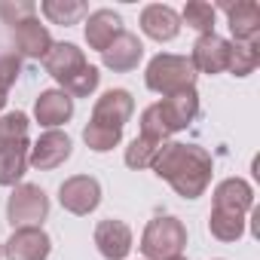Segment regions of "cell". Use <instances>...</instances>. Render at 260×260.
<instances>
[{
	"label": "cell",
	"instance_id": "obj_16",
	"mask_svg": "<svg viewBox=\"0 0 260 260\" xmlns=\"http://www.w3.org/2000/svg\"><path fill=\"white\" fill-rule=\"evenodd\" d=\"M43 68H46L49 77H55L58 83H64V80H71L77 71L86 68V55H83V49L74 46V43H52V49H49L46 58H43Z\"/></svg>",
	"mask_w": 260,
	"mask_h": 260
},
{
	"label": "cell",
	"instance_id": "obj_30",
	"mask_svg": "<svg viewBox=\"0 0 260 260\" xmlns=\"http://www.w3.org/2000/svg\"><path fill=\"white\" fill-rule=\"evenodd\" d=\"M19 71H22V64H19L16 55H0V92H4V95L19 80Z\"/></svg>",
	"mask_w": 260,
	"mask_h": 260
},
{
	"label": "cell",
	"instance_id": "obj_20",
	"mask_svg": "<svg viewBox=\"0 0 260 260\" xmlns=\"http://www.w3.org/2000/svg\"><path fill=\"white\" fill-rule=\"evenodd\" d=\"M28 141L0 144V187H16L28 169Z\"/></svg>",
	"mask_w": 260,
	"mask_h": 260
},
{
	"label": "cell",
	"instance_id": "obj_9",
	"mask_svg": "<svg viewBox=\"0 0 260 260\" xmlns=\"http://www.w3.org/2000/svg\"><path fill=\"white\" fill-rule=\"evenodd\" d=\"M71 156V138L58 128H49L37 138V144L28 150V166L40 169V172H52L58 169L64 159Z\"/></svg>",
	"mask_w": 260,
	"mask_h": 260
},
{
	"label": "cell",
	"instance_id": "obj_31",
	"mask_svg": "<svg viewBox=\"0 0 260 260\" xmlns=\"http://www.w3.org/2000/svg\"><path fill=\"white\" fill-rule=\"evenodd\" d=\"M251 233L260 236V208H251Z\"/></svg>",
	"mask_w": 260,
	"mask_h": 260
},
{
	"label": "cell",
	"instance_id": "obj_26",
	"mask_svg": "<svg viewBox=\"0 0 260 260\" xmlns=\"http://www.w3.org/2000/svg\"><path fill=\"white\" fill-rule=\"evenodd\" d=\"M83 141H86L89 150H95V153H107V150H113V147L122 141V132H116V128H107V125H95V122H89V125L83 128Z\"/></svg>",
	"mask_w": 260,
	"mask_h": 260
},
{
	"label": "cell",
	"instance_id": "obj_2",
	"mask_svg": "<svg viewBox=\"0 0 260 260\" xmlns=\"http://www.w3.org/2000/svg\"><path fill=\"white\" fill-rule=\"evenodd\" d=\"M147 89L159 92L162 98L187 92L196 86V68L187 55H172V52H159L156 58H150L147 74H144Z\"/></svg>",
	"mask_w": 260,
	"mask_h": 260
},
{
	"label": "cell",
	"instance_id": "obj_15",
	"mask_svg": "<svg viewBox=\"0 0 260 260\" xmlns=\"http://www.w3.org/2000/svg\"><path fill=\"white\" fill-rule=\"evenodd\" d=\"M223 13L230 19V31L236 43L260 40V7L254 0H236V4H223Z\"/></svg>",
	"mask_w": 260,
	"mask_h": 260
},
{
	"label": "cell",
	"instance_id": "obj_21",
	"mask_svg": "<svg viewBox=\"0 0 260 260\" xmlns=\"http://www.w3.org/2000/svg\"><path fill=\"white\" fill-rule=\"evenodd\" d=\"M40 13L52 22V25H77L89 7L83 4V0H43L40 4Z\"/></svg>",
	"mask_w": 260,
	"mask_h": 260
},
{
	"label": "cell",
	"instance_id": "obj_7",
	"mask_svg": "<svg viewBox=\"0 0 260 260\" xmlns=\"http://www.w3.org/2000/svg\"><path fill=\"white\" fill-rule=\"evenodd\" d=\"M49 251H52V242L40 226H19L4 245L7 260H46Z\"/></svg>",
	"mask_w": 260,
	"mask_h": 260
},
{
	"label": "cell",
	"instance_id": "obj_5",
	"mask_svg": "<svg viewBox=\"0 0 260 260\" xmlns=\"http://www.w3.org/2000/svg\"><path fill=\"white\" fill-rule=\"evenodd\" d=\"M58 202H61L64 211L83 217V214H89V211L98 208V202H101V184L92 175H74V178H68L58 187Z\"/></svg>",
	"mask_w": 260,
	"mask_h": 260
},
{
	"label": "cell",
	"instance_id": "obj_8",
	"mask_svg": "<svg viewBox=\"0 0 260 260\" xmlns=\"http://www.w3.org/2000/svg\"><path fill=\"white\" fill-rule=\"evenodd\" d=\"M132 110H135V101H132V95H128L125 89H107L92 107V122L122 132V125L128 122Z\"/></svg>",
	"mask_w": 260,
	"mask_h": 260
},
{
	"label": "cell",
	"instance_id": "obj_4",
	"mask_svg": "<svg viewBox=\"0 0 260 260\" xmlns=\"http://www.w3.org/2000/svg\"><path fill=\"white\" fill-rule=\"evenodd\" d=\"M49 214V196L37 184H16L13 196L7 199V217L13 230L19 226H40Z\"/></svg>",
	"mask_w": 260,
	"mask_h": 260
},
{
	"label": "cell",
	"instance_id": "obj_29",
	"mask_svg": "<svg viewBox=\"0 0 260 260\" xmlns=\"http://www.w3.org/2000/svg\"><path fill=\"white\" fill-rule=\"evenodd\" d=\"M34 16H37V4H31V0H0V19L13 28Z\"/></svg>",
	"mask_w": 260,
	"mask_h": 260
},
{
	"label": "cell",
	"instance_id": "obj_12",
	"mask_svg": "<svg viewBox=\"0 0 260 260\" xmlns=\"http://www.w3.org/2000/svg\"><path fill=\"white\" fill-rule=\"evenodd\" d=\"M230 40H223V37H217V34H202L196 43H193V55H190V61H193V68L196 71H202V74H220V71H226V64H230Z\"/></svg>",
	"mask_w": 260,
	"mask_h": 260
},
{
	"label": "cell",
	"instance_id": "obj_3",
	"mask_svg": "<svg viewBox=\"0 0 260 260\" xmlns=\"http://www.w3.org/2000/svg\"><path fill=\"white\" fill-rule=\"evenodd\" d=\"M184 248H187V226L178 217H153L144 226V236H141L144 257L172 260V257H181Z\"/></svg>",
	"mask_w": 260,
	"mask_h": 260
},
{
	"label": "cell",
	"instance_id": "obj_23",
	"mask_svg": "<svg viewBox=\"0 0 260 260\" xmlns=\"http://www.w3.org/2000/svg\"><path fill=\"white\" fill-rule=\"evenodd\" d=\"M166 141H156V138H144L138 135L132 144L125 147V166L128 169H153V159L159 156Z\"/></svg>",
	"mask_w": 260,
	"mask_h": 260
},
{
	"label": "cell",
	"instance_id": "obj_1",
	"mask_svg": "<svg viewBox=\"0 0 260 260\" xmlns=\"http://www.w3.org/2000/svg\"><path fill=\"white\" fill-rule=\"evenodd\" d=\"M153 172L172 184V190L184 199H199L208 184H211V172H214V162L211 156L202 150V147H193V144H162L159 156L153 159Z\"/></svg>",
	"mask_w": 260,
	"mask_h": 260
},
{
	"label": "cell",
	"instance_id": "obj_13",
	"mask_svg": "<svg viewBox=\"0 0 260 260\" xmlns=\"http://www.w3.org/2000/svg\"><path fill=\"white\" fill-rule=\"evenodd\" d=\"M141 31L150 40L169 43V40H175L181 34V16L166 4H150V7L141 10Z\"/></svg>",
	"mask_w": 260,
	"mask_h": 260
},
{
	"label": "cell",
	"instance_id": "obj_24",
	"mask_svg": "<svg viewBox=\"0 0 260 260\" xmlns=\"http://www.w3.org/2000/svg\"><path fill=\"white\" fill-rule=\"evenodd\" d=\"M214 19H217V10L211 4H205V0H190V4L184 7V13H181V22L187 28L199 31V37L202 34H214Z\"/></svg>",
	"mask_w": 260,
	"mask_h": 260
},
{
	"label": "cell",
	"instance_id": "obj_34",
	"mask_svg": "<svg viewBox=\"0 0 260 260\" xmlns=\"http://www.w3.org/2000/svg\"><path fill=\"white\" fill-rule=\"evenodd\" d=\"M0 254H4V245H0Z\"/></svg>",
	"mask_w": 260,
	"mask_h": 260
},
{
	"label": "cell",
	"instance_id": "obj_25",
	"mask_svg": "<svg viewBox=\"0 0 260 260\" xmlns=\"http://www.w3.org/2000/svg\"><path fill=\"white\" fill-rule=\"evenodd\" d=\"M208 230H211V236L220 239V242H239L242 233H245V217H233V214L211 211V217H208Z\"/></svg>",
	"mask_w": 260,
	"mask_h": 260
},
{
	"label": "cell",
	"instance_id": "obj_22",
	"mask_svg": "<svg viewBox=\"0 0 260 260\" xmlns=\"http://www.w3.org/2000/svg\"><path fill=\"white\" fill-rule=\"evenodd\" d=\"M257 64H260V40H248V43H233L230 46L226 71L233 77H248V74H254Z\"/></svg>",
	"mask_w": 260,
	"mask_h": 260
},
{
	"label": "cell",
	"instance_id": "obj_19",
	"mask_svg": "<svg viewBox=\"0 0 260 260\" xmlns=\"http://www.w3.org/2000/svg\"><path fill=\"white\" fill-rule=\"evenodd\" d=\"M13 37H16L19 52H22V55H28V58H46V52L52 49L49 28H46V25H40V22H37V16H34V19H28V22H22V25H16V28H13Z\"/></svg>",
	"mask_w": 260,
	"mask_h": 260
},
{
	"label": "cell",
	"instance_id": "obj_32",
	"mask_svg": "<svg viewBox=\"0 0 260 260\" xmlns=\"http://www.w3.org/2000/svg\"><path fill=\"white\" fill-rule=\"evenodd\" d=\"M4 104H7V95H4V92H0V110H4Z\"/></svg>",
	"mask_w": 260,
	"mask_h": 260
},
{
	"label": "cell",
	"instance_id": "obj_11",
	"mask_svg": "<svg viewBox=\"0 0 260 260\" xmlns=\"http://www.w3.org/2000/svg\"><path fill=\"white\" fill-rule=\"evenodd\" d=\"M95 245L104 260H125L132 251V230L125 220H101L95 226Z\"/></svg>",
	"mask_w": 260,
	"mask_h": 260
},
{
	"label": "cell",
	"instance_id": "obj_18",
	"mask_svg": "<svg viewBox=\"0 0 260 260\" xmlns=\"http://www.w3.org/2000/svg\"><path fill=\"white\" fill-rule=\"evenodd\" d=\"M119 34H122V19L113 10H95L89 16V22H86V43H89V49L104 52Z\"/></svg>",
	"mask_w": 260,
	"mask_h": 260
},
{
	"label": "cell",
	"instance_id": "obj_17",
	"mask_svg": "<svg viewBox=\"0 0 260 260\" xmlns=\"http://www.w3.org/2000/svg\"><path fill=\"white\" fill-rule=\"evenodd\" d=\"M34 116L40 125H49V128L64 125L74 116V98L61 89H46V92H40V98L34 104Z\"/></svg>",
	"mask_w": 260,
	"mask_h": 260
},
{
	"label": "cell",
	"instance_id": "obj_14",
	"mask_svg": "<svg viewBox=\"0 0 260 260\" xmlns=\"http://www.w3.org/2000/svg\"><path fill=\"white\" fill-rule=\"evenodd\" d=\"M141 55H144V43H141L135 34L122 31V34L101 52V61H104V68H110V71H116V74H125V71H135V68H138Z\"/></svg>",
	"mask_w": 260,
	"mask_h": 260
},
{
	"label": "cell",
	"instance_id": "obj_28",
	"mask_svg": "<svg viewBox=\"0 0 260 260\" xmlns=\"http://www.w3.org/2000/svg\"><path fill=\"white\" fill-rule=\"evenodd\" d=\"M28 116L22 110H13V113H4L0 116V144H19V141H28Z\"/></svg>",
	"mask_w": 260,
	"mask_h": 260
},
{
	"label": "cell",
	"instance_id": "obj_27",
	"mask_svg": "<svg viewBox=\"0 0 260 260\" xmlns=\"http://www.w3.org/2000/svg\"><path fill=\"white\" fill-rule=\"evenodd\" d=\"M98 83H101V74H98V68H92V64H86L83 71H77L71 80H64L61 86V92H68L71 98H89L95 89H98Z\"/></svg>",
	"mask_w": 260,
	"mask_h": 260
},
{
	"label": "cell",
	"instance_id": "obj_6",
	"mask_svg": "<svg viewBox=\"0 0 260 260\" xmlns=\"http://www.w3.org/2000/svg\"><path fill=\"white\" fill-rule=\"evenodd\" d=\"M156 113H159V119H162L169 135L187 128L196 119V113H199V95H196V89H187V92H178V95H169V98L156 101Z\"/></svg>",
	"mask_w": 260,
	"mask_h": 260
},
{
	"label": "cell",
	"instance_id": "obj_10",
	"mask_svg": "<svg viewBox=\"0 0 260 260\" xmlns=\"http://www.w3.org/2000/svg\"><path fill=\"white\" fill-rule=\"evenodd\" d=\"M254 208V190L248 181L242 178H226L214 187V208L220 214H233V217H245Z\"/></svg>",
	"mask_w": 260,
	"mask_h": 260
},
{
	"label": "cell",
	"instance_id": "obj_33",
	"mask_svg": "<svg viewBox=\"0 0 260 260\" xmlns=\"http://www.w3.org/2000/svg\"><path fill=\"white\" fill-rule=\"evenodd\" d=\"M172 260H187V257H172Z\"/></svg>",
	"mask_w": 260,
	"mask_h": 260
}]
</instances>
